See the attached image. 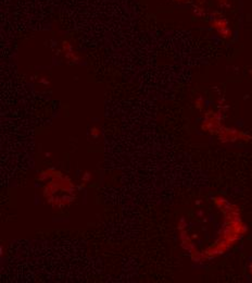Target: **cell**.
Here are the masks:
<instances>
[{
    "label": "cell",
    "instance_id": "4",
    "mask_svg": "<svg viewBox=\"0 0 252 283\" xmlns=\"http://www.w3.org/2000/svg\"><path fill=\"white\" fill-rule=\"evenodd\" d=\"M251 74H252V70H251Z\"/></svg>",
    "mask_w": 252,
    "mask_h": 283
},
{
    "label": "cell",
    "instance_id": "2",
    "mask_svg": "<svg viewBox=\"0 0 252 283\" xmlns=\"http://www.w3.org/2000/svg\"><path fill=\"white\" fill-rule=\"evenodd\" d=\"M217 2L219 4L220 7H230L229 0H217Z\"/></svg>",
    "mask_w": 252,
    "mask_h": 283
},
{
    "label": "cell",
    "instance_id": "3",
    "mask_svg": "<svg viewBox=\"0 0 252 283\" xmlns=\"http://www.w3.org/2000/svg\"><path fill=\"white\" fill-rule=\"evenodd\" d=\"M176 2H186L188 0H176Z\"/></svg>",
    "mask_w": 252,
    "mask_h": 283
},
{
    "label": "cell",
    "instance_id": "1",
    "mask_svg": "<svg viewBox=\"0 0 252 283\" xmlns=\"http://www.w3.org/2000/svg\"><path fill=\"white\" fill-rule=\"evenodd\" d=\"M211 26L222 36L223 38H232V30L229 26V21L223 16H214L211 21Z\"/></svg>",
    "mask_w": 252,
    "mask_h": 283
}]
</instances>
